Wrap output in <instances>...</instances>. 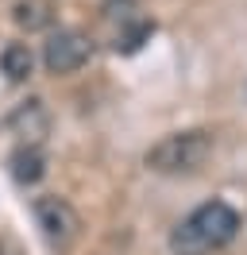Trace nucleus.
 I'll return each mask as SVG.
<instances>
[{
  "mask_svg": "<svg viewBox=\"0 0 247 255\" xmlns=\"http://www.w3.org/2000/svg\"><path fill=\"white\" fill-rule=\"evenodd\" d=\"M236 232H240V213L228 201H205L174 228L170 248L178 255H205V252H216V248L232 244Z\"/></svg>",
  "mask_w": 247,
  "mask_h": 255,
  "instance_id": "1",
  "label": "nucleus"
},
{
  "mask_svg": "<svg viewBox=\"0 0 247 255\" xmlns=\"http://www.w3.org/2000/svg\"><path fill=\"white\" fill-rule=\"evenodd\" d=\"M93 54V43L85 31H74V27H58L43 43V66L46 74H74L89 62Z\"/></svg>",
  "mask_w": 247,
  "mask_h": 255,
  "instance_id": "3",
  "label": "nucleus"
},
{
  "mask_svg": "<svg viewBox=\"0 0 247 255\" xmlns=\"http://www.w3.org/2000/svg\"><path fill=\"white\" fill-rule=\"evenodd\" d=\"M209 155H213V131L193 128V131L162 135L143 155V162H147V170H154V174H193V170L205 166Z\"/></svg>",
  "mask_w": 247,
  "mask_h": 255,
  "instance_id": "2",
  "label": "nucleus"
},
{
  "mask_svg": "<svg viewBox=\"0 0 247 255\" xmlns=\"http://www.w3.org/2000/svg\"><path fill=\"white\" fill-rule=\"evenodd\" d=\"M15 23L27 27V31L50 27V4H46V0H19V4H15Z\"/></svg>",
  "mask_w": 247,
  "mask_h": 255,
  "instance_id": "9",
  "label": "nucleus"
},
{
  "mask_svg": "<svg viewBox=\"0 0 247 255\" xmlns=\"http://www.w3.org/2000/svg\"><path fill=\"white\" fill-rule=\"evenodd\" d=\"M31 66H35V54H31L27 43H8V47L0 50V70H4L8 81H27Z\"/></svg>",
  "mask_w": 247,
  "mask_h": 255,
  "instance_id": "7",
  "label": "nucleus"
},
{
  "mask_svg": "<svg viewBox=\"0 0 247 255\" xmlns=\"http://www.w3.org/2000/svg\"><path fill=\"white\" fill-rule=\"evenodd\" d=\"M151 35H154V19H127V23H120L116 50H120V54H135Z\"/></svg>",
  "mask_w": 247,
  "mask_h": 255,
  "instance_id": "8",
  "label": "nucleus"
},
{
  "mask_svg": "<svg viewBox=\"0 0 247 255\" xmlns=\"http://www.w3.org/2000/svg\"><path fill=\"white\" fill-rule=\"evenodd\" d=\"M8 128H12V131L23 139V143L43 147L46 131H50V116H46L43 101H23V105H19V109L8 116Z\"/></svg>",
  "mask_w": 247,
  "mask_h": 255,
  "instance_id": "5",
  "label": "nucleus"
},
{
  "mask_svg": "<svg viewBox=\"0 0 247 255\" xmlns=\"http://www.w3.org/2000/svg\"><path fill=\"white\" fill-rule=\"evenodd\" d=\"M35 221L43 228L46 240H54V244H70L77 236V228H81V217H77V209L58 197V193H43V197H35Z\"/></svg>",
  "mask_w": 247,
  "mask_h": 255,
  "instance_id": "4",
  "label": "nucleus"
},
{
  "mask_svg": "<svg viewBox=\"0 0 247 255\" xmlns=\"http://www.w3.org/2000/svg\"><path fill=\"white\" fill-rule=\"evenodd\" d=\"M12 178L19 182V186H35L39 178L46 174V155H43V147H35V143H19L12 151Z\"/></svg>",
  "mask_w": 247,
  "mask_h": 255,
  "instance_id": "6",
  "label": "nucleus"
}]
</instances>
